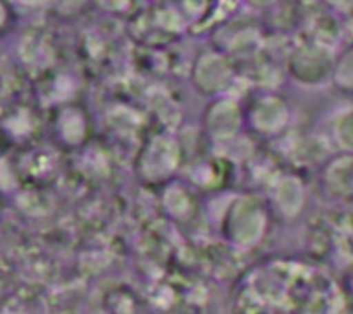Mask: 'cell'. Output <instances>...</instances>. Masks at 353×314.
<instances>
[{
  "instance_id": "cell-2",
  "label": "cell",
  "mask_w": 353,
  "mask_h": 314,
  "mask_svg": "<svg viewBox=\"0 0 353 314\" xmlns=\"http://www.w3.org/2000/svg\"><path fill=\"white\" fill-rule=\"evenodd\" d=\"M179 149L168 136H157L145 147L140 156V174L147 182H163L175 174Z\"/></svg>"
},
{
  "instance_id": "cell-8",
  "label": "cell",
  "mask_w": 353,
  "mask_h": 314,
  "mask_svg": "<svg viewBox=\"0 0 353 314\" xmlns=\"http://www.w3.org/2000/svg\"><path fill=\"white\" fill-rule=\"evenodd\" d=\"M274 198H276V203L283 216L295 218L304 207V187L299 178L286 177L279 182Z\"/></svg>"
},
{
  "instance_id": "cell-7",
  "label": "cell",
  "mask_w": 353,
  "mask_h": 314,
  "mask_svg": "<svg viewBox=\"0 0 353 314\" xmlns=\"http://www.w3.org/2000/svg\"><path fill=\"white\" fill-rule=\"evenodd\" d=\"M323 182L332 196L350 198L352 194V157L348 152L330 161L323 174Z\"/></svg>"
},
{
  "instance_id": "cell-9",
  "label": "cell",
  "mask_w": 353,
  "mask_h": 314,
  "mask_svg": "<svg viewBox=\"0 0 353 314\" xmlns=\"http://www.w3.org/2000/svg\"><path fill=\"white\" fill-rule=\"evenodd\" d=\"M80 124H85L81 112L74 108H68L62 112L61 118H59V134L68 145H80L83 136L87 134V127H74Z\"/></svg>"
},
{
  "instance_id": "cell-3",
  "label": "cell",
  "mask_w": 353,
  "mask_h": 314,
  "mask_svg": "<svg viewBox=\"0 0 353 314\" xmlns=\"http://www.w3.org/2000/svg\"><path fill=\"white\" fill-rule=\"evenodd\" d=\"M244 122L241 106L232 99L219 97L203 112V129L212 140L228 141L237 136Z\"/></svg>"
},
{
  "instance_id": "cell-11",
  "label": "cell",
  "mask_w": 353,
  "mask_h": 314,
  "mask_svg": "<svg viewBox=\"0 0 353 314\" xmlns=\"http://www.w3.org/2000/svg\"><path fill=\"white\" fill-rule=\"evenodd\" d=\"M337 129L343 131V133H337V140H339L343 149L348 152L352 149V121H350V113H346L345 117L337 121Z\"/></svg>"
},
{
  "instance_id": "cell-5",
  "label": "cell",
  "mask_w": 353,
  "mask_h": 314,
  "mask_svg": "<svg viewBox=\"0 0 353 314\" xmlns=\"http://www.w3.org/2000/svg\"><path fill=\"white\" fill-rule=\"evenodd\" d=\"M334 59L327 50L318 46H307L299 50L290 61V74L299 83L320 85L330 78Z\"/></svg>"
},
{
  "instance_id": "cell-1",
  "label": "cell",
  "mask_w": 353,
  "mask_h": 314,
  "mask_svg": "<svg viewBox=\"0 0 353 314\" xmlns=\"http://www.w3.org/2000/svg\"><path fill=\"white\" fill-rule=\"evenodd\" d=\"M267 226V216L254 198H242L225 216V237L239 247H251L260 242Z\"/></svg>"
},
{
  "instance_id": "cell-4",
  "label": "cell",
  "mask_w": 353,
  "mask_h": 314,
  "mask_svg": "<svg viewBox=\"0 0 353 314\" xmlns=\"http://www.w3.org/2000/svg\"><path fill=\"white\" fill-rule=\"evenodd\" d=\"M248 124L261 136H276L290 122V108L285 99L277 96H263L249 106Z\"/></svg>"
},
{
  "instance_id": "cell-10",
  "label": "cell",
  "mask_w": 353,
  "mask_h": 314,
  "mask_svg": "<svg viewBox=\"0 0 353 314\" xmlns=\"http://www.w3.org/2000/svg\"><path fill=\"white\" fill-rule=\"evenodd\" d=\"M334 83L337 89H341L343 92H350L353 87V73H352V55L345 53L339 62H334L332 74Z\"/></svg>"
},
{
  "instance_id": "cell-6",
  "label": "cell",
  "mask_w": 353,
  "mask_h": 314,
  "mask_svg": "<svg viewBox=\"0 0 353 314\" xmlns=\"http://www.w3.org/2000/svg\"><path fill=\"white\" fill-rule=\"evenodd\" d=\"M233 71L225 56L217 53H203L193 67V85L205 96H217L228 87Z\"/></svg>"
}]
</instances>
